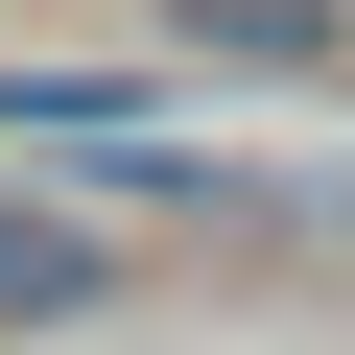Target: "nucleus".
<instances>
[{"instance_id": "f257e3e1", "label": "nucleus", "mask_w": 355, "mask_h": 355, "mask_svg": "<svg viewBox=\"0 0 355 355\" xmlns=\"http://www.w3.org/2000/svg\"><path fill=\"white\" fill-rule=\"evenodd\" d=\"M190 48H237V71H331L355 48V0H166Z\"/></svg>"}, {"instance_id": "f03ea898", "label": "nucleus", "mask_w": 355, "mask_h": 355, "mask_svg": "<svg viewBox=\"0 0 355 355\" xmlns=\"http://www.w3.org/2000/svg\"><path fill=\"white\" fill-rule=\"evenodd\" d=\"M95 284H119V261H95L71 214H24V190H0V308H24V331H48V308H95Z\"/></svg>"}]
</instances>
